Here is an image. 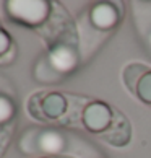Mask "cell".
<instances>
[{
    "mask_svg": "<svg viewBox=\"0 0 151 158\" xmlns=\"http://www.w3.org/2000/svg\"><path fill=\"white\" fill-rule=\"evenodd\" d=\"M114 109L102 101H93L83 111V124L88 131L102 134L112 122Z\"/></svg>",
    "mask_w": 151,
    "mask_h": 158,
    "instance_id": "1",
    "label": "cell"
},
{
    "mask_svg": "<svg viewBox=\"0 0 151 158\" xmlns=\"http://www.w3.org/2000/svg\"><path fill=\"white\" fill-rule=\"evenodd\" d=\"M7 7L11 16L18 18L21 23H28V25L42 21L49 10V5L46 2H10L7 3Z\"/></svg>",
    "mask_w": 151,
    "mask_h": 158,
    "instance_id": "2",
    "label": "cell"
},
{
    "mask_svg": "<svg viewBox=\"0 0 151 158\" xmlns=\"http://www.w3.org/2000/svg\"><path fill=\"white\" fill-rule=\"evenodd\" d=\"M130 135H132V127L129 119L119 111H114L112 122L101 134V139L104 142L114 145V147H124V145L129 143Z\"/></svg>",
    "mask_w": 151,
    "mask_h": 158,
    "instance_id": "3",
    "label": "cell"
},
{
    "mask_svg": "<svg viewBox=\"0 0 151 158\" xmlns=\"http://www.w3.org/2000/svg\"><path fill=\"white\" fill-rule=\"evenodd\" d=\"M91 20L99 28H111L119 20V10L114 8L111 3H101L91 11Z\"/></svg>",
    "mask_w": 151,
    "mask_h": 158,
    "instance_id": "4",
    "label": "cell"
},
{
    "mask_svg": "<svg viewBox=\"0 0 151 158\" xmlns=\"http://www.w3.org/2000/svg\"><path fill=\"white\" fill-rule=\"evenodd\" d=\"M67 109V101L65 98L59 93H52V95H47L41 106V111H42V119H55L60 118V116L65 113Z\"/></svg>",
    "mask_w": 151,
    "mask_h": 158,
    "instance_id": "5",
    "label": "cell"
},
{
    "mask_svg": "<svg viewBox=\"0 0 151 158\" xmlns=\"http://www.w3.org/2000/svg\"><path fill=\"white\" fill-rule=\"evenodd\" d=\"M146 72H148V67L141 65V64H130V65L125 67V70H124V81H125L127 88H129L132 93H135L138 81L141 80V77Z\"/></svg>",
    "mask_w": 151,
    "mask_h": 158,
    "instance_id": "6",
    "label": "cell"
},
{
    "mask_svg": "<svg viewBox=\"0 0 151 158\" xmlns=\"http://www.w3.org/2000/svg\"><path fill=\"white\" fill-rule=\"evenodd\" d=\"M133 95H137L143 103L151 104V70H148V72L141 77V80L138 81L137 90Z\"/></svg>",
    "mask_w": 151,
    "mask_h": 158,
    "instance_id": "7",
    "label": "cell"
},
{
    "mask_svg": "<svg viewBox=\"0 0 151 158\" xmlns=\"http://www.w3.org/2000/svg\"><path fill=\"white\" fill-rule=\"evenodd\" d=\"M62 145V140H60V135L55 132H44L42 137H41V147H42L46 152H57Z\"/></svg>",
    "mask_w": 151,
    "mask_h": 158,
    "instance_id": "8",
    "label": "cell"
},
{
    "mask_svg": "<svg viewBox=\"0 0 151 158\" xmlns=\"http://www.w3.org/2000/svg\"><path fill=\"white\" fill-rule=\"evenodd\" d=\"M15 116V108L13 103L10 101L8 98L0 96V126L7 124V122Z\"/></svg>",
    "mask_w": 151,
    "mask_h": 158,
    "instance_id": "9",
    "label": "cell"
}]
</instances>
